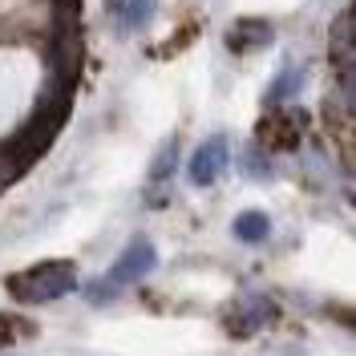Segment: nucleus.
Here are the masks:
<instances>
[{"label":"nucleus","mask_w":356,"mask_h":356,"mask_svg":"<svg viewBox=\"0 0 356 356\" xmlns=\"http://www.w3.org/2000/svg\"><path fill=\"white\" fill-rule=\"evenodd\" d=\"M304 126H308V118L300 110H275L259 122V142L275 146V150H291V146H300Z\"/></svg>","instance_id":"7ed1b4c3"},{"label":"nucleus","mask_w":356,"mask_h":356,"mask_svg":"<svg viewBox=\"0 0 356 356\" xmlns=\"http://www.w3.org/2000/svg\"><path fill=\"white\" fill-rule=\"evenodd\" d=\"M175 158H178V142L170 138V142H162V150H158L154 166H150V178H154V182H162V178L175 170Z\"/></svg>","instance_id":"9d476101"},{"label":"nucleus","mask_w":356,"mask_h":356,"mask_svg":"<svg viewBox=\"0 0 356 356\" xmlns=\"http://www.w3.org/2000/svg\"><path fill=\"white\" fill-rule=\"evenodd\" d=\"M332 57H336L344 89H353V57H356V17L353 13H340L332 24Z\"/></svg>","instance_id":"39448f33"},{"label":"nucleus","mask_w":356,"mask_h":356,"mask_svg":"<svg viewBox=\"0 0 356 356\" xmlns=\"http://www.w3.org/2000/svg\"><path fill=\"white\" fill-rule=\"evenodd\" d=\"M235 235H239L243 243H264L267 235H271V219H267L264 211H243V215L235 219Z\"/></svg>","instance_id":"1a4fd4ad"},{"label":"nucleus","mask_w":356,"mask_h":356,"mask_svg":"<svg viewBox=\"0 0 356 356\" xmlns=\"http://www.w3.org/2000/svg\"><path fill=\"white\" fill-rule=\"evenodd\" d=\"M154 264H158V251H154V243L150 239H134L118 259H113V267L89 288V300L93 304H102V300H113L122 288H130V284H138V280H146L150 271H154Z\"/></svg>","instance_id":"f03ea898"},{"label":"nucleus","mask_w":356,"mask_h":356,"mask_svg":"<svg viewBox=\"0 0 356 356\" xmlns=\"http://www.w3.org/2000/svg\"><path fill=\"white\" fill-rule=\"evenodd\" d=\"M4 288L21 304H53L77 288V267L69 259H44V264H33L17 275H8Z\"/></svg>","instance_id":"f257e3e1"},{"label":"nucleus","mask_w":356,"mask_h":356,"mask_svg":"<svg viewBox=\"0 0 356 356\" xmlns=\"http://www.w3.org/2000/svg\"><path fill=\"white\" fill-rule=\"evenodd\" d=\"M271 316H275L271 300H264V296H247L243 304L235 308V316H231V332L235 336H255Z\"/></svg>","instance_id":"423d86ee"},{"label":"nucleus","mask_w":356,"mask_h":356,"mask_svg":"<svg viewBox=\"0 0 356 356\" xmlns=\"http://www.w3.org/2000/svg\"><path fill=\"white\" fill-rule=\"evenodd\" d=\"M267 41H271V24H267V21H255V17H247V21H235V24H231V33H227V44H231L235 53L264 49Z\"/></svg>","instance_id":"0eeeda50"},{"label":"nucleus","mask_w":356,"mask_h":356,"mask_svg":"<svg viewBox=\"0 0 356 356\" xmlns=\"http://www.w3.org/2000/svg\"><path fill=\"white\" fill-rule=\"evenodd\" d=\"M247 166H251V170H247L251 178H267V175H271V170H267V162L259 158V150H251V154H247Z\"/></svg>","instance_id":"f8f14e48"},{"label":"nucleus","mask_w":356,"mask_h":356,"mask_svg":"<svg viewBox=\"0 0 356 356\" xmlns=\"http://www.w3.org/2000/svg\"><path fill=\"white\" fill-rule=\"evenodd\" d=\"M113 21L122 33H142L154 21V0H113Z\"/></svg>","instance_id":"6e6552de"},{"label":"nucleus","mask_w":356,"mask_h":356,"mask_svg":"<svg viewBox=\"0 0 356 356\" xmlns=\"http://www.w3.org/2000/svg\"><path fill=\"white\" fill-rule=\"evenodd\" d=\"M8 340H13V320H8V316H0V348H4Z\"/></svg>","instance_id":"ddd939ff"},{"label":"nucleus","mask_w":356,"mask_h":356,"mask_svg":"<svg viewBox=\"0 0 356 356\" xmlns=\"http://www.w3.org/2000/svg\"><path fill=\"white\" fill-rule=\"evenodd\" d=\"M304 86V69H284V77H280V81H275V86H271V93H267V97H271V102H280V97H291V93H296V89Z\"/></svg>","instance_id":"9b49d317"},{"label":"nucleus","mask_w":356,"mask_h":356,"mask_svg":"<svg viewBox=\"0 0 356 356\" xmlns=\"http://www.w3.org/2000/svg\"><path fill=\"white\" fill-rule=\"evenodd\" d=\"M227 162H231V146H227V138H207L199 150L191 154V182L195 186H211V182H219V175L227 170Z\"/></svg>","instance_id":"20e7f679"}]
</instances>
